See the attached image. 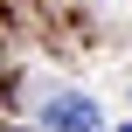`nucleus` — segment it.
Listing matches in <instances>:
<instances>
[{
  "instance_id": "nucleus-1",
  "label": "nucleus",
  "mask_w": 132,
  "mask_h": 132,
  "mask_svg": "<svg viewBox=\"0 0 132 132\" xmlns=\"http://www.w3.org/2000/svg\"><path fill=\"white\" fill-rule=\"evenodd\" d=\"M42 125L49 132H104V111H97V97H84V90H49V97H42Z\"/></svg>"
},
{
  "instance_id": "nucleus-2",
  "label": "nucleus",
  "mask_w": 132,
  "mask_h": 132,
  "mask_svg": "<svg viewBox=\"0 0 132 132\" xmlns=\"http://www.w3.org/2000/svg\"><path fill=\"white\" fill-rule=\"evenodd\" d=\"M7 132H28V125H7Z\"/></svg>"
},
{
  "instance_id": "nucleus-3",
  "label": "nucleus",
  "mask_w": 132,
  "mask_h": 132,
  "mask_svg": "<svg viewBox=\"0 0 132 132\" xmlns=\"http://www.w3.org/2000/svg\"><path fill=\"white\" fill-rule=\"evenodd\" d=\"M118 132H132V125H118Z\"/></svg>"
}]
</instances>
